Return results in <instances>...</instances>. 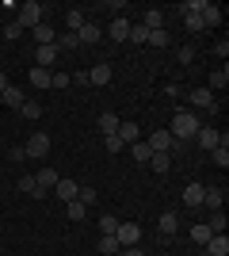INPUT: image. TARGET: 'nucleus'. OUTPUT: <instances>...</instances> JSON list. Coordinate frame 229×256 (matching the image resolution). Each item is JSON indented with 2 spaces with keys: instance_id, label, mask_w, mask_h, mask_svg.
Returning <instances> with one entry per match:
<instances>
[{
  "instance_id": "42",
  "label": "nucleus",
  "mask_w": 229,
  "mask_h": 256,
  "mask_svg": "<svg viewBox=\"0 0 229 256\" xmlns=\"http://www.w3.org/2000/svg\"><path fill=\"white\" fill-rule=\"evenodd\" d=\"M145 38H149V31L138 23V27H130V38H126V42H145Z\"/></svg>"
},
{
  "instance_id": "19",
  "label": "nucleus",
  "mask_w": 229,
  "mask_h": 256,
  "mask_svg": "<svg viewBox=\"0 0 229 256\" xmlns=\"http://www.w3.org/2000/svg\"><path fill=\"white\" fill-rule=\"evenodd\" d=\"M199 20H203V27H218L222 23V8L218 4H207V8L199 12Z\"/></svg>"
},
{
  "instance_id": "34",
  "label": "nucleus",
  "mask_w": 229,
  "mask_h": 256,
  "mask_svg": "<svg viewBox=\"0 0 229 256\" xmlns=\"http://www.w3.org/2000/svg\"><path fill=\"white\" fill-rule=\"evenodd\" d=\"M145 42L157 46V50H164V46L172 42V38H168V31H149V38H145Z\"/></svg>"
},
{
  "instance_id": "43",
  "label": "nucleus",
  "mask_w": 229,
  "mask_h": 256,
  "mask_svg": "<svg viewBox=\"0 0 229 256\" xmlns=\"http://www.w3.org/2000/svg\"><path fill=\"white\" fill-rule=\"evenodd\" d=\"M15 188H19V192H27V195H34V176H19V180H15Z\"/></svg>"
},
{
  "instance_id": "10",
  "label": "nucleus",
  "mask_w": 229,
  "mask_h": 256,
  "mask_svg": "<svg viewBox=\"0 0 229 256\" xmlns=\"http://www.w3.org/2000/svg\"><path fill=\"white\" fill-rule=\"evenodd\" d=\"M218 134H222V130H214V126H203V130H199V134H195V142H199V150H218Z\"/></svg>"
},
{
  "instance_id": "4",
  "label": "nucleus",
  "mask_w": 229,
  "mask_h": 256,
  "mask_svg": "<svg viewBox=\"0 0 229 256\" xmlns=\"http://www.w3.org/2000/svg\"><path fill=\"white\" fill-rule=\"evenodd\" d=\"M115 241H119L122 248L138 245V241H142V226H134V222H126V226H122V222H119V230H115Z\"/></svg>"
},
{
  "instance_id": "6",
  "label": "nucleus",
  "mask_w": 229,
  "mask_h": 256,
  "mask_svg": "<svg viewBox=\"0 0 229 256\" xmlns=\"http://www.w3.org/2000/svg\"><path fill=\"white\" fill-rule=\"evenodd\" d=\"M122 138V146H134V142H142V130H138V122L134 118H126V122H119V130H115Z\"/></svg>"
},
{
  "instance_id": "12",
  "label": "nucleus",
  "mask_w": 229,
  "mask_h": 256,
  "mask_svg": "<svg viewBox=\"0 0 229 256\" xmlns=\"http://www.w3.org/2000/svg\"><path fill=\"white\" fill-rule=\"evenodd\" d=\"M203 248H207V256H229V237L226 234H214Z\"/></svg>"
},
{
  "instance_id": "23",
  "label": "nucleus",
  "mask_w": 229,
  "mask_h": 256,
  "mask_svg": "<svg viewBox=\"0 0 229 256\" xmlns=\"http://www.w3.org/2000/svg\"><path fill=\"white\" fill-rule=\"evenodd\" d=\"M19 115H23V118H31V122H38V118H42V104H38V100H23Z\"/></svg>"
},
{
  "instance_id": "3",
  "label": "nucleus",
  "mask_w": 229,
  "mask_h": 256,
  "mask_svg": "<svg viewBox=\"0 0 229 256\" xmlns=\"http://www.w3.org/2000/svg\"><path fill=\"white\" fill-rule=\"evenodd\" d=\"M23 150H27V160H42L50 153V134H31Z\"/></svg>"
},
{
  "instance_id": "26",
  "label": "nucleus",
  "mask_w": 229,
  "mask_h": 256,
  "mask_svg": "<svg viewBox=\"0 0 229 256\" xmlns=\"http://www.w3.org/2000/svg\"><path fill=\"white\" fill-rule=\"evenodd\" d=\"M229 84V69H226V65H222V69H214V73H210V92H218V88H226Z\"/></svg>"
},
{
  "instance_id": "29",
  "label": "nucleus",
  "mask_w": 229,
  "mask_h": 256,
  "mask_svg": "<svg viewBox=\"0 0 229 256\" xmlns=\"http://www.w3.org/2000/svg\"><path fill=\"white\" fill-rule=\"evenodd\" d=\"M76 203L96 206V203H99V192H96V188H80V192H76Z\"/></svg>"
},
{
  "instance_id": "7",
  "label": "nucleus",
  "mask_w": 229,
  "mask_h": 256,
  "mask_svg": "<svg viewBox=\"0 0 229 256\" xmlns=\"http://www.w3.org/2000/svg\"><path fill=\"white\" fill-rule=\"evenodd\" d=\"M145 146H149L153 153H168V150H172V134H168V130H157V134L145 138Z\"/></svg>"
},
{
  "instance_id": "32",
  "label": "nucleus",
  "mask_w": 229,
  "mask_h": 256,
  "mask_svg": "<svg viewBox=\"0 0 229 256\" xmlns=\"http://www.w3.org/2000/svg\"><path fill=\"white\" fill-rule=\"evenodd\" d=\"M207 226H210V234H226V210H214Z\"/></svg>"
},
{
  "instance_id": "31",
  "label": "nucleus",
  "mask_w": 229,
  "mask_h": 256,
  "mask_svg": "<svg viewBox=\"0 0 229 256\" xmlns=\"http://www.w3.org/2000/svg\"><path fill=\"white\" fill-rule=\"evenodd\" d=\"M57 54H61V50H76V46H80V38H76V34L73 31H65V34H61V38H57Z\"/></svg>"
},
{
  "instance_id": "16",
  "label": "nucleus",
  "mask_w": 229,
  "mask_h": 256,
  "mask_svg": "<svg viewBox=\"0 0 229 256\" xmlns=\"http://www.w3.org/2000/svg\"><path fill=\"white\" fill-rule=\"evenodd\" d=\"M149 168L157 172V176H168V168H172V153H153V157H149Z\"/></svg>"
},
{
  "instance_id": "25",
  "label": "nucleus",
  "mask_w": 229,
  "mask_h": 256,
  "mask_svg": "<svg viewBox=\"0 0 229 256\" xmlns=\"http://www.w3.org/2000/svg\"><path fill=\"white\" fill-rule=\"evenodd\" d=\"M76 38H80V46H88V42H99V27H96V23H84V27L76 31Z\"/></svg>"
},
{
  "instance_id": "1",
  "label": "nucleus",
  "mask_w": 229,
  "mask_h": 256,
  "mask_svg": "<svg viewBox=\"0 0 229 256\" xmlns=\"http://www.w3.org/2000/svg\"><path fill=\"white\" fill-rule=\"evenodd\" d=\"M199 130H203V122H199L195 111H176V115H172V130H168V134H172L176 142H195Z\"/></svg>"
},
{
  "instance_id": "41",
  "label": "nucleus",
  "mask_w": 229,
  "mask_h": 256,
  "mask_svg": "<svg viewBox=\"0 0 229 256\" xmlns=\"http://www.w3.org/2000/svg\"><path fill=\"white\" fill-rule=\"evenodd\" d=\"M8 160H11V164H23V160H27V150H23V146H11V150H8Z\"/></svg>"
},
{
  "instance_id": "37",
  "label": "nucleus",
  "mask_w": 229,
  "mask_h": 256,
  "mask_svg": "<svg viewBox=\"0 0 229 256\" xmlns=\"http://www.w3.org/2000/svg\"><path fill=\"white\" fill-rule=\"evenodd\" d=\"M191 237H195L199 245H207V241H210V237H214V234H210V226L203 222V226H191Z\"/></svg>"
},
{
  "instance_id": "44",
  "label": "nucleus",
  "mask_w": 229,
  "mask_h": 256,
  "mask_svg": "<svg viewBox=\"0 0 229 256\" xmlns=\"http://www.w3.org/2000/svg\"><path fill=\"white\" fill-rule=\"evenodd\" d=\"M195 62V46H180V65H191Z\"/></svg>"
},
{
  "instance_id": "40",
  "label": "nucleus",
  "mask_w": 229,
  "mask_h": 256,
  "mask_svg": "<svg viewBox=\"0 0 229 256\" xmlns=\"http://www.w3.org/2000/svg\"><path fill=\"white\" fill-rule=\"evenodd\" d=\"M210 160H214V164H218V168H229V150H210Z\"/></svg>"
},
{
  "instance_id": "46",
  "label": "nucleus",
  "mask_w": 229,
  "mask_h": 256,
  "mask_svg": "<svg viewBox=\"0 0 229 256\" xmlns=\"http://www.w3.org/2000/svg\"><path fill=\"white\" fill-rule=\"evenodd\" d=\"M184 23H187V31H207V27H203V20H199V16H184Z\"/></svg>"
},
{
  "instance_id": "21",
  "label": "nucleus",
  "mask_w": 229,
  "mask_h": 256,
  "mask_svg": "<svg viewBox=\"0 0 229 256\" xmlns=\"http://www.w3.org/2000/svg\"><path fill=\"white\" fill-rule=\"evenodd\" d=\"M142 27H145V31H164V12L149 8V12H145V20H142Z\"/></svg>"
},
{
  "instance_id": "11",
  "label": "nucleus",
  "mask_w": 229,
  "mask_h": 256,
  "mask_svg": "<svg viewBox=\"0 0 229 256\" xmlns=\"http://www.w3.org/2000/svg\"><path fill=\"white\" fill-rule=\"evenodd\" d=\"M88 84H96V88L111 84V65H107V62H99L96 69H88Z\"/></svg>"
},
{
  "instance_id": "39",
  "label": "nucleus",
  "mask_w": 229,
  "mask_h": 256,
  "mask_svg": "<svg viewBox=\"0 0 229 256\" xmlns=\"http://www.w3.org/2000/svg\"><path fill=\"white\" fill-rule=\"evenodd\" d=\"M65 206H69V222H80V218L88 214V206H84V203H76V199H73V203H65Z\"/></svg>"
},
{
  "instance_id": "30",
  "label": "nucleus",
  "mask_w": 229,
  "mask_h": 256,
  "mask_svg": "<svg viewBox=\"0 0 229 256\" xmlns=\"http://www.w3.org/2000/svg\"><path fill=\"white\" fill-rule=\"evenodd\" d=\"M65 20H69V31H73V34H76V31H80V27H84V23H88V20H84V12H80V8L65 12Z\"/></svg>"
},
{
  "instance_id": "8",
  "label": "nucleus",
  "mask_w": 229,
  "mask_h": 256,
  "mask_svg": "<svg viewBox=\"0 0 229 256\" xmlns=\"http://www.w3.org/2000/svg\"><path fill=\"white\" fill-rule=\"evenodd\" d=\"M203 206L222 210V206H226V188H203Z\"/></svg>"
},
{
  "instance_id": "49",
  "label": "nucleus",
  "mask_w": 229,
  "mask_h": 256,
  "mask_svg": "<svg viewBox=\"0 0 229 256\" xmlns=\"http://www.w3.org/2000/svg\"><path fill=\"white\" fill-rule=\"evenodd\" d=\"M4 88H8V73H0V92H4Z\"/></svg>"
},
{
  "instance_id": "24",
  "label": "nucleus",
  "mask_w": 229,
  "mask_h": 256,
  "mask_svg": "<svg viewBox=\"0 0 229 256\" xmlns=\"http://www.w3.org/2000/svg\"><path fill=\"white\" fill-rule=\"evenodd\" d=\"M184 203L187 206H203V184H187L184 188Z\"/></svg>"
},
{
  "instance_id": "38",
  "label": "nucleus",
  "mask_w": 229,
  "mask_h": 256,
  "mask_svg": "<svg viewBox=\"0 0 229 256\" xmlns=\"http://www.w3.org/2000/svg\"><path fill=\"white\" fill-rule=\"evenodd\" d=\"M69 80H73L69 73H54V76H50V88H54V92H65V88H69Z\"/></svg>"
},
{
  "instance_id": "48",
  "label": "nucleus",
  "mask_w": 229,
  "mask_h": 256,
  "mask_svg": "<svg viewBox=\"0 0 229 256\" xmlns=\"http://www.w3.org/2000/svg\"><path fill=\"white\" fill-rule=\"evenodd\" d=\"M119 256H145V252L138 245H130V248H119Z\"/></svg>"
},
{
  "instance_id": "13",
  "label": "nucleus",
  "mask_w": 229,
  "mask_h": 256,
  "mask_svg": "<svg viewBox=\"0 0 229 256\" xmlns=\"http://www.w3.org/2000/svg\"><path fill=\"white\" fill-rule=\"evenodd\" d=\"M107 34L111 38H115V42H126V38H130V20H111V27H107Z\"/></svg>"
},
{
  "instance_id": "2",
  "label": "nucleus",
  "mask_w": 229,
  "mask_h": 256,
  "mask_svg": "<svg viewBox=\"0 0 229 256\" xmlns=\"http://www.w3.org/2000/svg\"><path fill=\"white\" fill-rule=\"evenodd\" d=\"M42 16H46V8L42 4H38V0H27V4H19V8H15V23H19L23 31H27V27H38V23H42Z\"/></svg>"
},
{
  "instance_id": "27",
  "label": "nucleus",
  "mask_w": 229,
  "mask_h": 256,
  "mask_svg": "<svg viewBox=\"0 0 229 256\" xmlns=\"http://www.w3.org/2000/svg\"><path fill=\"white\" fill-rule=\"evenodd\" d=\"M115 230H119V218H115V214H103V218H99V237H115Z\"/></svg>"
},
{
  "instance_id": "28",
  "label": "nucleus",
  "mask_w": 229,
  "mask_h": 256,
  "mask_svg": "<svg viewBox=\"0 0 229 256\" xmlns=\"http://www.w3.org/2000/svg\"><path fill=\"white\" fill-rule=\"evenodd\" d=\"M130 153H134V160H138V164H149V157H153V150L145 146V142H134Z\"/></svg>"
},
{
  "instance_id": "17",
  "label": "nucleus",
  "mask_w": 229,
  "mask_h": 256,
  "mask_svg": "<svg viewBox=\"0 0 229 256\" xmlns=\"http://www.w3.org/2000/svg\"><path fill=\"white\" fill-rule=\"evenodd\" d=\"M76 192H80V184H73V180H57V188H54V195H57V199H65V203H73Z\"/></svg>"
},
{
  "instance_id": "22",
  "label": "nucleus",
  "mask_w": 229,
  "mask_h": 256,
  "mask_svg": "<svg viewBox=\"0 0 229 256\" xmlns=\"http://www.w3.org/2000/svg\"><path fill=\"white\" fill-rule=\"evenodd\" d=\"M50 69H38V65H34L31 73H27V80H31V88H50Z\"/></svg>"
},
{
  "instance_id": "15",
  "label": "nucleus",
  "mask_w": 229,
  "mask_h": 256,
  "mask_svg": "<svg viewBox=\"0 0 229 256\" xmlns=\"http://www.w3.org/2000/svg\"><path fill=\"white\" fill-rule=\"evenodd\" d=\"M57 180H61V176H57V168H38V176H34V184H38L42 192H54Z\"/></svg>"
},
{
  "instance_id": "20",
  "label": "nucleus",
  "mask_w": 229,
  "mask_h": 256,
  "mask_svg": "<svg viewBox=\"0 0 229 256\" xmlns=\"http://www.w3.org/2000/svg\"><path fill=\"white\" fill-rule=\"evenodd\" d=\"M34 58H38V69H50V65L57 62V46H38V54H34Z\"/></svg>"
},
{
  "instance_id": "45",
  "label": "nucleus",
  "mask_w": 229,
  "mask_h": 256,
  "mask_svg": "<svg viewBox=\"0 0 229 256\" xmlns=\"http://www.w3.org/2000/svg\"><path fill=\"white\" fill-rule=\"evenodd\" d=\"M103 146H107V153H119L122 150V138H119V134H111V138H103Z\"/></svg>"
},
{
  "instance_id": "14",
  "label": "nucleus",
  "mask_w": 229,
  "mask_h": 256,
  "mask_svg": "<svg viewBox=\"0 0 229 256\" xmlns=\"http://www.w3.org/2000/svg\"><path fill=\"white\" fill-rule=\"evenodd\" d=\"M34 42H38V46H54V42H57V31L42 20L38 27H34Z\"/></svg>"
},
{
  "instance_id": "35",
  "label": "nucleus",
  "mask_w": 229,
  "mask_h": 256,
  "mask_svg": "<svg viewBox=\"0 0 229 256\" xmlns=\"http://www.w3.org/2000/svg\"><path fill=\"white\" fill-rule=\"evenodd\" d=\"M19 34H23V27H19V23H15V20H11L8 27H4V31H0V38H4V42H15V38H19Z\"/></svg>"
},
{
  "instance_id": "9",
  "label": "nucleus",
  "mask_w": 229,
  "mask_h": 256,
  "mask_svg": "<svg viewBox=\"0 0 229 256\" xmlns=\"http://www.w3.org/2000/svg\"><path fill=\"white\" fill-rule=\"evenodd\" d=\"M23 100H27V92H23L19 84H8V88H4V92H0V104L15 107V111H19V107H23Z\"/></svg>"
},
{
  "instance_id": "36",
  "label": "nucleus",
  "mask_w": 229,
  "mask_h": 256,
  "mask_svg": "<svg viewBox=\"0 0 229 256\" xmlns=\"http://www.w3.org/2000/svg\"><path fill=\"white\" fill-rule=\"evenodd\" d=\"M180 230V218L176 214H161V234H176Z\"/></svg>"
},
{
  "instance_id": "47",
  "label": "nucleus",
  "mask_w": 229,
  "mask_h": 256,
  "mask_svg": "<svg viewBox=\"0 0 229 256\" xmlns=\"http://www.w3.org/2000/svg\"><path fill=\"white\" fill-rule=\"evenodd\" d=\"M214 54H218L222 62H226V58H229V42H214Z\"/></svg>"
},
{
  "instance_id": "5",
  "label": "nucleus",
  "mask_w": 229,
  "mask_h": 256,
  "mask_svg": "<svg viewBox=\"0 0 229 256\" xmlns=\"http://www.w3.org/2000/svg\"><path fill=\"white\" fill-rule=\"evenodd\" d=\"M191 107H203V111H210V115H214V111H218V104H214V92H210V88H191Z\"/></svg>"
},
{
  "instance_id": "33",
  "label": "nucleus",
  "mask_w": 229,
  "mask_h": 256,
  "mask_svg": "<svg viewBox=\"0 0 229 256\" xmlns=\"http://www.w3.org/2000/svg\"><path fill=\"white\" fill-rule=\"evenodd\" d=\"M119 241H115V237H99V252H103V256H119Z\"/></svg>"
},
{
  "instance_id": "18",
  "label": "nucleus",
  "mask_w": 229,
  "mask_h": 256,
  "mask_svg": "<svg viewBox=\"0 0 229 256\" xmlns=\"http://www.w3.org/2000/svg\"><path fill=\"white\" fill-rule=\"evenodd\" d=\"M119 122H122L119 115H111V111H103V115H99V134H103V138H111V134L119 130Z\"/></svg>"
}]
</instances>
